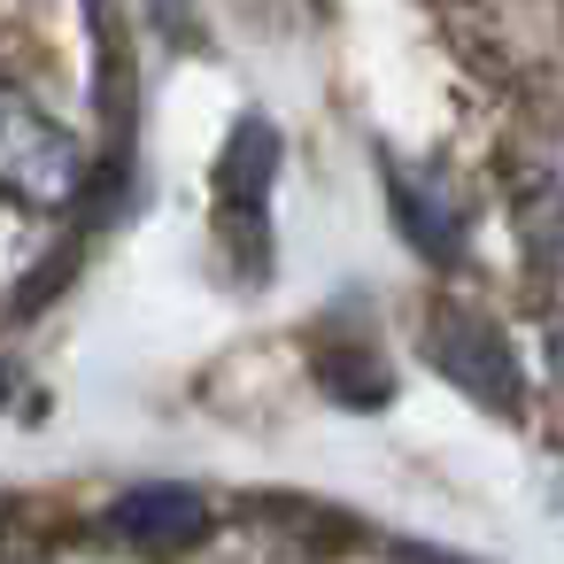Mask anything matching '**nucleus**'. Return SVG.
Returning a JSON list of instances; mask_svg holds the SVG:
<instances>
[{"label": "nucleus", "mask_w": 564, "mask_h": 564, "mask_svg": "<svg viewBox=\"0 0 564 564\" xmlns=\"http://www.w3.org/2000/svg\"><path fill=\"white\" fill-rule=\"evenodd\" d=\"M86 186V148L70 124H55L32 94L0 86V194L32 209H63Z\"/></svg>", "instance_id": "obj_1"}, {"label": "nucleus", "mask_w": 564, "mask_h": 564, "mask_svg": "<svg viewBox=\"0 0 564 564\" xmlns=\"http://www.w3.org/2000/svg\"><path fill=\"white\" fill-rule=\"evenodd\" d=\"M425 356H433V371H441L456 394H471V402H487V410H502V417H510L518 394H525L510 340H502L487 317H471V310H433V317H425Z\"/></svg>", "instance_id": "obj_2"}, {"label": "nucleus", "mask_w": 564, "mask_h": 564, "mask_svg": "<svg viewBox=\"0 0 564 564\" xmlns=\"http://www.w3.org/2000/svg\"><path fill=\"white\" fill-rule=\"evenodd\" d=\"M209 525H217L209 502L194 487H163V479L124 487L109 502V533L132 541V549H194V541H209Z\"/></svg>", "instance_id": "obj_3"}, {"label": "nucleus", "mask_w": 564, "mask_h": 564, "mask_svg": "<svg viewBox=\"0 0 564 564\" xmlns=\"http://www.w3.org/2000/svg\"><path fill=\"white\" fill-rule=\"evenodd\" d=\"M271 171H279V140H271V124H240V140H232V155H225V202H240V209H256L263 202V186H271Z\"/></svg>", "instance_id": "obj_4"}, {"label": "nucleus", "mask_w": 564, "mask_h": 564, "mask_svg": "<svg viewBox=\"0 0 564 564\" xmlns=\"http://www.w3.org/2000/svg\"><path fill=\"white\" fill-rule=\"evenodd\" d=\"M47 564H132V556H109V549H63V556H47Z\"/></svg>", "instance_id": "obj_5"}, {"label": "nucleus", "mask_w": 564, "mask_h": 564, "mask_svg": "<svg viewBox=\"0 0 564 564\" xmlns=\"http://www.w3.org/2000/svg\"><path fill=\"white\" fill-rule=\"evenodd\" d=\"M148 9H155V17H163V24H178V32H186V24H194V0H148Z\"/></svg>", "instance_id": "obj_6"}, {"label": "nucleus", "mask_w": 564, "mask_h": 564, "mask_svg": "<svg viewBox=\"0 0 564 564\" xmlns=\"http://www.w3.org/2000/svg\"><path fill=\"white\" fill-rule=\"evenodd\" d=\"M549 371H556V394H564V333L549 340Z\"/></svg>", "instance_id": "obj_7"}]
</instances>
